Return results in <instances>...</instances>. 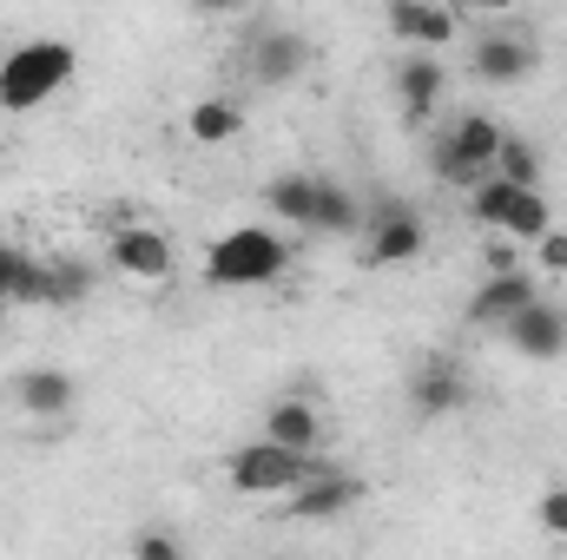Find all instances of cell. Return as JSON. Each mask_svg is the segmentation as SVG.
<instances>
[{"label": "cell", "instance_id": "obj_1", "mask_svg": "<svg viewBox=\"0 0 567 560\" xmlns=\"http://www.w3.org/2000/svg\"><path fill=\"white\" fill-rule=\"evenodd\" d=\"M290 251L297 245H284V231H271V225H231L225 238L205 245V283L212 290H265L290 271Z\"/></svg>", "mask_w": 567, "mask_h": 560}, {"label": "cell", "instance_id": "obj_2", "mask_svg": "<svg viewBox=\"0 0 567 560\" xmlns=\"http://www.w3.org/2000/svg\"><path fill=\"white\" fill-rule=\"evenodd\" d=\"M80 53L66 40H20L0 53V113H40L60 86H73Z\"/></svg>", "mask_w": 567, "mask_h": 560}, {"label": "cell", "instance_id": "obj_3", "mask_svg": "<svg viewBox=\"0 0 567 560\" xmlns=\"http://www.w3.org/2000/svg\"><path fill=\"white\" fill-rule=\"evenodd\" d=\"M462 198H468V218H475L482 231H502V238H515V245H535V238L555 225L542 185H508V178L488 172V178H475Z\"/></svg>", "mask_w": 567, "mask_h": 560}, {"label": "cell", "instance_id": "obj_4", "mask_svg": "<svg viewBox=\"0 0 567 560\" xmlns=\"http://www.w3.org/2000/svg\"><path fill=\"white\" fill-rule=\"evenodd\" d=\"M317 468H330V462H323V455H303V448H284L271 435H258V442H245V448L231 455V488L251 495V501H284V495L303 488Z\"/></svg>", "mask_w": 567, "mask_h": 560}, {"label": "cell", "instance_id": "obj_5", "mask_svg": "<svg viewBox=\"0 0 567 560\" xmlns=\"http://www.w3.org/2000/svg\"><path fill=\"white\" fill-rule=\"evenodd\" d=\"M502 133H508V126H495L488 113H462L455 126H442V133L429 139V172H435L442 185L468 191L475 178L495 172V145H502Z\"/></svg>", "mask_w": 567, "mask_h": 560}, {"label": "cell", "instance_id": "obj_6", "mask_svg": "<svg viewBox=\"0 0 567 560\" xmlns=\"http://www.w3.org/2000/svg\"><path fill=\"white\" fill-rule=\"evenodd\" d=\"M363 265H416L429 245V225L410 198H383L363 211Z\"/></svg>", "mask_w": 567, "mask_h": 560}, {"label": "cell", "instance_id": "obj_7", "mask_svg": "<svg viewBox=\"0 0 567 560\" xmlns=\"http://www.w3.org/2000/svg\"><path fill=\"white\" fill-rule=\"evenodd\" d=\"M106 265L126 283H165L178 271V245L158 225H145V218H120L113 238H106Z\"/></svg>", "mask_w": 567, "mask_h": 560}, {"label": "cell", "instance_id": "obj_8", "mask_svg": "<svg viewBox=\"0 0 567 560\" xmlns=\"http://www.w3.org/2000/svg\"><path fill=\"white\" fill-rule=\"evenodd\" d=\"M535 66H542V46H535L528 27H488V33H475V46H468V73H475L482 86H522Z\"/></svg>", "mask_w": 567, "mask_h": 560}, {"label": "cell", "instance_id": "obj_9", "mask_svg": "<svg viewBox=\"0 0 567 560\" xmlns=\"http://www.w3.org/2000/svg\"><path fill=\"white\" fill-rule=\"evenodd\" d=\"M495 336H502L522 363H561L567 356V310L555 297H535V303H522Z\"/></svg>", "mask_w": 567, "mask_h": 560}, {"label": "cell", "instance_id": "obj_10", "mask_svg": "<svg viewBox=\"0 0 567 560\" xmlns=\"http://www.w3.org/2000/svg\"><path fill=\"white\" fill-rule=\"evenodd\" d=\"M542 297V283H535V271L522 265V271H482V283H475V297H468V330H502L522 303H535Z\"/></svg>", "mask_w": 567, "mask_h": 560}, {"label": "cell", "instance_id": "obj_11", "mask_svg": "<svg viewBox=\"0 0 567 560\" xmlns=\"http://www.w3.org/2000/svg\"><path fill=\"white\" fill-rule=\"evenodd\" d=\"M442 100H449V66H442V53L410 46V60L396 66V106H403V120H410V126H429V120L442 113Z\"/></svg>", "mask_w": 567, "mask_h": 560}, {"label": "cell", "instance_id": "obj_12", "mask_svg": "<svg viewBox=\"0 0 567 560\" xmlns=\"http://www.w3.org/2000/svg\"><path fill=\"white\" fill-rule=\"evenodd\" d=\"M310 40L297 33V27H265V33H251V80L258 86H297L303 73H310Z\"/></svg>", "mask_w": 567, "mask_h": 560}, {"label": "cell", "instance_id": "obj_13", "mask_svg": "<svg viewBox=\"0 0 567 560\" xmlns=\"http://www.w3.org/2000/svg\"><path fill=\"white\" fill-rule=\"evenodd\" d=\"M357 501H363V481H357V475H343V468H317L303 488L284 495V515H290V521H337V515H350Z\"/></svg>", "mask_w": 567, "mask_h": 560}, {"label": "cell", "instance_id": "obj_14", "mask_svg": "<svg viewBox=\"0 0 567 560\" xmlns=\"http://www.w3.org/2000/svg\"><path fill=\"white\" fill-rule=\"evenodd\" d=\"M13 403H20V416H33V422H66L80 409V383L66 370H53V363H33V370L13 376Z\"/></svg>", "mask_w": 567, "mask_h": 560}, {"label": "cell", "instance_id": "obj_15", "mask_svg": "<svg viewBox=\"0 0 567 560\" xmlns=\"http://www.w3.org/2000/svg\"><path fill=\"white\" fill-rule=\"evenodd\" d=\"M383 20L403 46H423V53H442L462 27H455V7L442 0H383Z\"/></svg>", "mask_w": 567, "mask_h": 560}, {"label": "cell", "instance_id": "obj_16", "mask_svg": "<svg viewBox=\"0 0 567 560\" xmlns=\"http://www.w3.org/2000/svg\"><path fill=\"white\" fill-rule=\"evenodd\" d=\"M410 403H416L423 422L462 416V409H468V370H462L455 356H429L423 370H416V383H410Z\"/></svg>", "mask_w": 567, "mask_h": 560}, {"label": "cell", "instance_id": "obj_17", "mask_svg": "<svg viewBox=\"0 0 567 560\" xmlns=\"http://www.w3.org/2000/svg\"><path fill=\"white\" fill-rule=\"evenodd\" d=\"M0 310H47V258L0 238Z\"/></svg>", "mask_w": 567, "mask_h": 560}, {"label": "cell", "instance_id": "obj_18", "mask_svg": "<svg viewBox=\"0 0 567 560\" xmlns=\"http://www.w3.org/2000/svg\"><path fill=\"white\" fill-rule=\"evenodd\" d=\"M363 231V205L350 185L337 178H317V198H310V231L303 238H357Z\"/></svg>", "mask_w": 567, "mask_h": 560}, {"label": "cell", "instance_id": "obj_19", "mask_svg": "<svg viewBox=\"0 0 567 560\" xmlns=\"http://www.w3.org/2000/svg\"><path fill=\"white\" fill-rule=\"evenodd\" d=\"M265 435H271V442H284V448L317 455V448H323V416H317L303 396H278V403L265 409Z\"/></svg>", "mask_w": 567, "mask_h": 560}, {"label": "cell", "instance_id": "obj_20", "mask_svg": "<svg viewBox=\"0 0 567 560\" xmlns=\"http://www.w3.org/2000/svg\"><path fill=\"white\" fill-rule=\"evenodd\" d=\"M185 133L198 145H231L245 133V106L238 100H225V93H212V100H198L192 113H185Z\"/></svg>", "mask_w": 567, "mask_h": 560}, {"label": "cell", "instance_id": "obj_21", "mask_svg": "<svg viewBox=\"0 0 567 560\" xmlns=\"http://www.w3.org/2000/svg\"><path fill=\"white\" fill-rule=\"evenodd\" d=\"M310 198H317V178H310V172H278V178L265 185L271 218L290 225V231H310Z\"/></svg>", "mask_w": 567, "mask_h": 560}, {"label": "cell", "instance_id": "obj_22", "mask_svg": "<svg viewBox=\"0 0 567 560\" xmlns=\"http://www.w3.org/2000/svg\"><path fill=\"white\" fill-rule=\"evenodd\" d=\"M86 297H93V265H86V258H53V265H47V310L86 303Z\"/></svg>", "mask_w": 567, "mask_h": 560}, {"label": "cell", "instance_id": "obj_23", "mask_svg": "<svg viewBox=\"0 0 567 560\" xmlns=\"http://www.w3.org/2000/svg\"><path fill=\"white\" fill-rule=\"evenodd\" d=\"M495 178H508V185H542V152L522 139V133H502V145H495Z\"/></svg>", "mask_w": 567, "mask_h": 560}, {"label": "cell", "instance_id": "obj_24", "mask_svg": "<svg viewBox=\"0 0 567 560\" xmlns=\"http://www.w3.org/2000/svg\"><path fill=\"white\" fill-rule=\"evenodd\" d=\"M528 251H535V271H548V278H567V225H548V231H542Z\"/></svg>", "mask_w": 567, "mask_h": 560}, {"label": "cell", "instance_id": "obj_25", "mask_svg": "<svg viewBox=\"0 0 567 560\" xmlns=\"http://www.w3.org/2000/svg\"><path fill=\"white\" fill-rule=\"evenodd\" d=\"M482 271H522V245L502 238V231H488L482 238Z\"/></svg>", "mask_w": 567, "mask_h": 560}, {"label": "cell", "instance_id": "obj_26", "mask_svg": "<svg viewBox=\"0 0 567 560\" xmlns=\"http://www.w3.org/2000/svg\"><path fill=\"white\" fill-rule=\"evenodd\" d=\"M535 521H542L555 541H567V488H548V495L535 501Z\"/></svg>", "mask_w": 567, "mask_h": 560}, {"label": "cell", "instance_id": "obj_27", "mask_svg": "<svg viewBox=\"0 0 567 560\" xmlns=\"http://www.w3.org/2000/svg\"><path fill=\"white\" fill-rule=\"evenodd\" d=\"M251 7H258V0H192L198 20H245Z\"/></svg>", "mask_w": 567, "mask_h": 560}, {"label": "cell", "instance_id": "obj_28", "mask_svg": "<svg viewBox=\"0 0 567 560\" xmlns=\"http://www.w3.org/2000/svg\"><path fill=\"white\" fill-rule=\"evenodd\" d=\"M133 554H140V560H178L185 548H178L172 535H140V541H133Z\"/></svg>", "mask_w": 567, "mask_h": 560}, {"label": "cell", "instance_id": "obj_29", "mask_svg": "<svg viewBox=\"0 0 567 560\" xmlns=\"http://www.w3.org/2000/svg\"><path fill=\"white\" fill-rule=\"evenodd\" d=\"M462 7H475V13H488V20H495V13H515L522 0H462Z\"/></svg>", "mask_w": 567, "mask_h": 560}]
</instances>
